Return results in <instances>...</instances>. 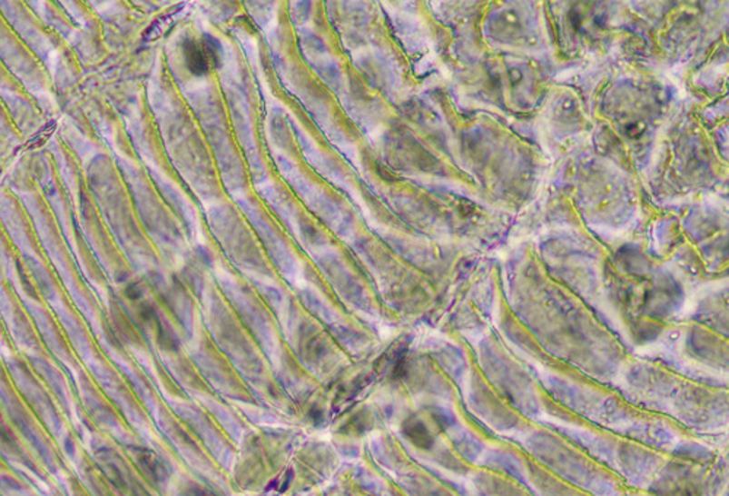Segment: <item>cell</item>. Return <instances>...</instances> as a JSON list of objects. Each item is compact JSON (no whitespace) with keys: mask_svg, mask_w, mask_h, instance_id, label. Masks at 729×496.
Wrapping results in <instances>:
<instances>
[{"mask_svg":"<svg viewBox=\"0 0 729 496\" xmlns=\"http://www.w3.org/2000/svg\"><path fill=\"white\" fill-rule=\"evenodd\" d=\"M185 62L190 72L194 74H204L211 71V66L219 64L221 47L218 41L211 37H204L203 41H185Z\"/></svg>","mask_w":729,"mask_h":496,"instance_id":"6da1fadb","label":"cell"}]
</instances>
